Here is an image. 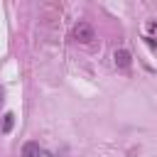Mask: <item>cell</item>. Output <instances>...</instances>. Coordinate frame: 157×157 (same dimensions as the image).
<instances>
[{
	"label": "cell",
	"instance_id": "6da1fadb",
	"mask_svg": "<svg viewBox=\"0 0 157 157\" xmlns=\"http://www.w3.org/2000/svg\"><path fill=\"white\" fill-rule=\"evenodd\" d=\"M74 37H76L81 44H88V42L96 39V32H93V27H91L88 22H78V25L74 27Z\"/></svg>",
	"mask_w": 157,
	"mask_h": 157
},
{
	"label": "cell",
	"instance_id": "7a4b0ae2",
	"mask_svg": "<svg viewBox=\"0 0 157 157\" xmlns=\"http://www.w3.org/2000/svg\"><path fill=\"white\" fill-rule=\"evenodd\" d=\"M113 61H115V66H120V69H128V66H130V54H128L125 49H115V54H113Z\"/></svg>",
	"mask_w": 157,
	"mask_h": 157
},
{
	"label": "cell",
	"instance_id": "3957f363",
	"mask_svg": "<svg viewBox=\"0 0 157 157\" xmlns=\"http://www.w3.org/2000/svg\"><path fill=\"white\" fill-rule=\"evenodd\" d=\"M39 145L37 142H25V147H22V157H39Z\"/></svg>",
	"mask_w": 157,
	"mask_h": 157
},
{
	"label": "cell",
	"instance_id": "277c9868",
	"mask_svg": "<svg viewBox=\"0 0 157 157\" xmlns=\"http://www.w3.org/2000/svg\"><path fill=\"white\" fill-rule=\"evenodd\" d=\"M12 125H15V115H12V113H5V115H2V132H10Z\"/></svg>",
	"mask_w": 157,
	"mask_h": 157
},
{
	"label": "cell",
	"instance_id": "5b68a950",
	"mask_svg": "<svg viewBox=\"0 0 157 157\" xmlns=\"http://www.w3.org/2000/svg\"><path fill=\"white\" fill-rule=\"evenodd\" d=\"M39 157H54V155H49V152H44V150H42V152H39Z\"/></svg>",
	"mask_w": 157,
	"mask_h": 157
},
{
	"label": "cell",
	"instance_id": "8992f818",
	"mask_svg": "<svg viewBox=\"0 0 157 157\" xmlns=\"http://www.w3.org/2000/svg\"><path fill=\"white\" fill-rule=\"evenodd\" d=\"M2 101H5V98H2V88H0V105H2Z\"/></svg>",
	"mask_w": 157,
	"mask_h": 157
}]
</instances>
